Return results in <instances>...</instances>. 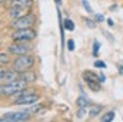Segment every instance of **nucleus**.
<instances>
[{"label":"nucleus","instance_id":"4","mask_svg":"<svg viewBox=\"0 0 123 122\" xmlns=\"http://www.w3.org/2000/svg\"><path fill=\"white\" fill-rule=\"evenodd\" d=\"M34 37H36V32L33 30L31 27H27V29H16V30H13V33H12L13 42H25V43H29Z\"/></svg>","mask_w":123,"mask_h":122},{"label":"nucleus","instance_id":"16","mask_svg":"<svg viewBox=\"0 0 123 122\" xmlns=\"http://www.w3.org/2000/svg\"><path fill=\"white\" fill-rule=\"evenodd\" d=\"M63 23H64V27H66L67 30H70V32L74 30V23H73V22H72L70 19H66V20H64Z\"/></svg>","mask_w":123,"mask_h":122},{"label":"nucleus","instance_id":"20","mask_svg":"<svg viewBox=\"0 0 123 122\" xmlns=\"http://www.w3.org/2000/svg\"><path fill=\"white\" fill-rule=\"evenodd\" d=\"M86 114H87V111H86V108H79V111H77V118H80V119H83V118L86 116Z\"/></svg>","mask_w":123,"mask_h":122},{"label":"nucleus","instance_id":"11","mask_svg":"<svg viewBox=\"0 0 123 122\" xmlns=\"http://www.w3.org/2000/svg\"><path fill=\"white\" fill-rule=\"evenodd\" d=\"M20 79H23V81H25V82H27V83L34 82V81H36V73H34V72H31V69H30V70H26V72L20 73Z\"/></svg>","mask_w":123,"mask_h":122},{"label":"nucleus","instance_id":"29","mask_svg":"<svg viewBox=\"0 0 123 122\" xmlns=\"http://www.w3.org/2000/svg\"><path fill=\"white\" fill-rule=\"evenodd\" d=\"M4 1H13V0H1V3H4Z\"/></svg>","mask_w":123,"mask_h":122},{"label":"nucleus","instance_id":"24","mask_svg":"<svg viewBox=\"0 0 123 122\" xmlns=\"http://www.w3.org/2000/svg\"><path fill=\"white\" fill-rule=\"evenodd\" d=\"M94 19H96L97 22H102V20H103V16H102V14H96V16H94Z\"/></svg>","mask_w":123,"mask_h":122},{"label":"nucleus","instance_id":"6","mask_svg":"<svg viewBox=\"0 0 123 122\" xmlns=\"http://www.w3.org/2000/svg\"><path fill=\"white\" fill-rule=\"evenodd\" d=\"M30 50V46L25 45V42H13L12 45H9L7 47V52L10 55H14V56H20V55H26L29 53Z\"/></svg>","mask_w":123,"mask_h":122},{"label":"nucleus","instance_id":"12","mask_svg":"<svg viewBox=\"0 0 123 122\" xmlns=\"http://www.w3.org/2000/svg\"><path fill=\"white\" fill-rule=\"evenodd\" d=\"M33 0H13L10 1V7H16V6H26V7H31Z\"/></svg>","mask_w":123,"mask_h":122},{"label":"nucleus","instance_id":"19","mask_svg":"<svg viewBox=\"0 0 123 122\" xmlns=\"http://www.w3.org/2000/svg\"><path fill=\"white\" fill-rule=\"evenodd\" d=\"M99 49H100V43L97 40H94V43H93V56H97Z\"/></svg>","mask_w":123,"mask_h":122},{"label":"nucleus","instance_id":"22","mask_svg":"<svg viewBox=\"0 0 123 122\" xmlns=\"http://www.w3.org/2000/svg\"><path fill=\"white\" fill-rule=\"evenodd\" d=\"M94 68H100V69H105L106 68V63L102 61H96L94 62Z\"/></svg>","mask_w":123,"mask_h":122},{"label":"nucleus","instance_id":"28","mask_svg":"<svg viewBox=\"0 0 123 122\" xmlns=\"http://www.w3.org/2000/svg\"><path fill=\"white\" fill-rule=\"evenodd\" d=\"M55 1H56L57 4H60V3H62V0H55Z\"/></svg>","mask_w":123,"mask_h":122},{"label":"nucleus","instance_id":"18","mask_svg":"<svg viewBox=\"0 0 123 122\" xmlns=\"http://www.w3.org/2000/svg\"><path fill=\"white\" fill-rule=\"evenodd\" d=\"M0 62H1V66H4L6 63H9V56H7V53H4V52L0 53Z\"/></svg>","mask_w":123,"mask_h":122},{"label":"nucleus","instance_id":"14","mask_svg":"<svg viewBox=\"0 0 123 122\" xmlns=\"http://www.w3.org/2000/svg\"><path fill=\"white\" fill-rule=\"evenodd\" d=\"M115 119V112L113 111H109V112H106L103 116H102V121L103 122H110Z\"/></svg>","mask_w":123,"mask_h":122},{"label":"nucleus","instance_id":"23","mask_svg":"<svg viewBox=\"0 0 123 122\" xmlns=\"http://www.w3.org/2000/svg\"><path fill=\"white\" fill-rule=\"evenodd\" d=\"M67 49L69 50H74V40H69L67 42Z\"/></svg>","mask_w":123,"mask_h":122},{"label":"nucleus","instance_id":"15","mask_svg":"<svg viewBox=\"0 0 123 122\" xmlns=\"http://www.w3.org/2000/svg\"><path fill=\"white\" fill-rule=\"evenodd\" d=\"M102 111V106H93L92 109H90V112H89V116L90 118H94V116H97V114Z\"/></svg>","mask_w":123,"mask_h":122},{"label":"nucleus","instance_id":"17","mask_svg":"<svg viewBox=\"0 0 123 122\" xmlns=\"http://www.w3.org/2000/svg\"><path fill=\"white\" fill-rule=\"evenodd\" d=\"M97 82H99V81H97ZM97 82H89V83H87V86H89V88H90L93 92L100 91V85H99Z\"/></svg>","mask_w":123,"mask_h":122},{"label":"nucleus","instance_id":"3","mask_svg":"<svg viewBox=\"0 0 123 122\" xmlns=\"http://www.w3.org/2000/svg\"><path fill=\"white\" fill-rule=\"evenodd\" d=\"M36 20H37L36 14L27 13V14H25V16H22V17L13 19V20L10 22V27H12L13 30H16V29H27V27H33V25L36 23Z\"/></svg>","mask_w":123,"mask_h":122},{"label":"nucleus","instance_id":"8","mask_svg":"<svg viewBox=\"0 0 123 122\" xmlns=\"http://www.w3.org/2000/svg\"><path fill=\"white\" fill-rule=\"evenodd\" d=\"M20 78V73L14 69H4L1 68L0 70V81L1 83H6V82H12V81H16Z\"/></svg>","mask_w":123,"mask_h":122},{"label":"nucleus","instance_id":"27","mask_svg":"<svg viewBox=\"0 0 123 122\" xmlns=\"http://www.w3.org/2000/svg\"><path fill=\"white\" fill-rule=\"evenodd\" d=\"M107 25H109V26H113V22H112V20L109 19V20H107Z\"/></svg>","mask_w":123,"mask_h":122},{"label":"nucleus","instance_id":"2","mask_svg":"<svg viewBox=\"0 0 123 122\" xmlns=\"http://www.w3.org/2000/svg\"><path fill=\"white\" fill-rule=\"evenodd\" d=\"M33 66H34V58L31 56L30 53L20 55V56H17L13 61V69L17 70L19 73H23L26 70H30Z\"/></svg>","mask_w":123,"mask_h":122},{"label":"nucleus","instance_id":"10","mask_svg":"<svg viewBox=\"0 0 123 122\" xmlns=\"http://www.w3.org/2000/svg\"><path fill=\"white\" fill-rule=\"evenodd\" d=\"M82 76H83V79H85V82L86 83H89V82H100V78H99V75H96L94 72L92 70H85L83 73H82Z\"/></svg>","mask_w":123,"mask_h":122},{"label":"nucleus","instance_id":"1","mask_svg":"<svg viewBox=\"0 0 123 122\" xmlns=\"http://www.w3.org/2000/svg\"><path fill=\"white\" fill-rule=\"evenodd\" d=\"M27 88V82H25L23 79H16V81H12V82H6V83H1L0 86V93L3 96H13L14 93H17L19 91Z\"/></svg>","mask_w":123,"mask_h":122},{"label":"nucleus","instance_id":"7","mask_svg":"<svg viewBox=\"0 0 123 122\" xmlns=\"http://www.w3.org/2000/svg\"><path fill=\"white\" fill-rule=\"evenodd\" d=\"M39 99H40V95L36 91H33L20 96V98H17V99H14V103L16 105H34V103L39 102Z\"/></svg>","mask_w":123,"mask_h":122},{"label":"nucleus","instance_id":"13","mask_svg":"<svg viewBox=\"0 0 123 122\" xmlns=\"http://www.w3.org/2000/svg\"><path fill=\"white\" fill-rule=\"evenodd\" d=\"M76 103H77V106H79V108H86V106H89V105H90V102H89V99H87L86 96H79Z\"/></svg>","mask_w":123,"mask_h":122},{"label":"nucleus","instance_id":"9","mask_svg":"<svg viewBox=\"0 0 123 122\" xmlns=\"http://www.w3.org/2000/svg\"><path fill=\"white\" fill-rule=\"evenodd\" d=\"M30 10V7H26V6H16V7H10L9 9V16L10 19H17V17H22L25 14H27Z\"/></svg>","mask_w":123,"mask_h":122},{"label":"nucleus","instance_id":"21","mask_svg":"<svg viewBox=\"0 0 123 122\" xmlns=\"http://www.w3.org/2000/svg\"><path fill=\"white\" fill-rule=\"evenodd\" d=\"M82 3H83V6H85V9H86V12H89V13H92V7H90V4H89V1L87 0H82Z\"/></svg>","mask_w":123,"mask_h":122},{"label":"nucleus","instance_id":"26","mask_svg":"<svg viewBox=\"0 0 123 122\" xmlns=\"http://www.w3.org/2000/svg\"><path fill=\"white\" fill-rule=\"evenodd\" d=\"M99 78H100V82H105V75H99Z\"/></svg>","mask_w":123,"mask_h":122},{"label":"nucleus","instance_id":"5","mask_svg":"<svg viewBox=\"0 0 123 122\" xmlns=\"http://www.w3.org/2000/svg\"><path fill=\"white\" fill-rule=\"evenodd\" d=\"M30 118V112L29 111H23V112H9L6 115H3L0 118V121L4 122H17V121H27Z\"/></svg>","mask_w":123,"mask_h":122},{"label":"nucleus","instance_id":"25","mask_svg":"<svg viewBox=\"0 0 123 122\" xmlns=\"http://www.w3.org/2000/svg\"><path fill=\"white\" fill-rule=\"evenodd\" d=\"M86 22H87V25H89L90 27H94V23H92V20H90V19H86Z\"/></svg>","mask_w":123,"mask_h":122}]
</instances>
